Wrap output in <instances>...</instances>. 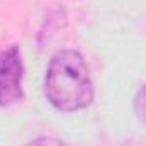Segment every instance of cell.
I'll list each match as a JSON object with an SVG mask.
<instances>
[{
	"mask_svg": "<svg viewBox=\"0 0 146 146\" xmlns=\"http://www.w3.org/2000/svg\"><path fill=\"white\" fill-rule=\"evenodd\" d=\"M22 56L17 46L0 53V107L12 106L22 99Z\"/></svg>",
	"mask_w": 146,
	"mask_h": 146,
	"instance_id": "2",
	"label": "cell"
},
{
	"mask_svg": "<svg viewBox=\"0 0 146 146\" xmlns=\"http://www.w3.org/2000/svg\"><path fill=\"white\" fill-rule=\"evenodd\" d=\"M44 95L49 104L63 112H75L90 106L94 85L83 56L78 51H58L46 70Z\"/></svg>",
	"mask_w": 146,
	"mask_h": 146,
	"instance_id": "1",
	"label": "cell"
},
{
	"mask_svg": "<svg viewBox=\"0 0 146 146\" xmlns=\"http://www.w3.org/2000/svg\"><path fill=\"white\" fill-rule=\"evenodd\" d=\"M27 146H68L65 141L58 139V138H37L34 141H31Z\"/></svg>",
	"mask_w": 146,
	"mask_h": 146,
	"instance_id": "4",
	"label": "cell"
},
{
	"mask_svg": "<svg viewBox=\"0 0 146 146\" xmlns=\"http://www.w3.org/2000/svg\"><path fill=\"white\" fill-rule=\"evenodd\" d=\"M134 114L146 126V83L138 90V94L134 97Z\"/></svg>",
	"mask_w": 146,
	"mask_h": 146,
	"instance_id": "3",
	"label": "cell"
}]
</instances>
